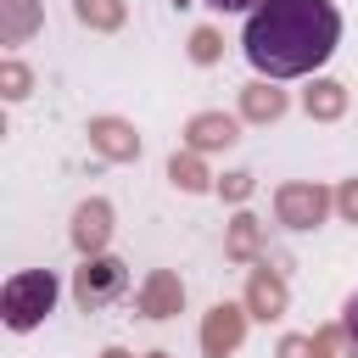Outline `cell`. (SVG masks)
<instances>
[{
    "label": "cell",
    "mask_w": 358,
    "mask_h": 358,
    "mask_svg": "<svg viewBox=\"0 0 358 358\" xmlns=\"http://www.w3.org/2000/svg\"><path fill=\"white\" fill-rule=\"evenodd\" d=\"M173 185H185V190H207V173H201V162L196 157H173Z\"/></svg>",
    "instance_id": "cell-15"
},
{
    "label": "cell",
    "mask_w": 358,
    "mask_h": 358,
    "mask_svg": "<svg viewBox=\"0 0 358 358\" xmlns=\"http://www.w3.org/2000/svg\"><path fill=\"white\" fill-rule=\"evenodd\" d=\"M280 302H285V291H280V280H268V274H257L252 280V308L268 319V313H280Z\"/></svg>",
    "instance_id": "cell-13"
},
{
    "label": "cell",
    "mask_w": 358,
    "mask_h": 358,
    "mask_svg": "<svg viewBox=\"0 0 358 358\" xmlns=\"http://www.w3.org/2000/svg\"><path fill=\"white\" fill-rule=\"evenodd\" d=\"M129 285V268L117 263V257H84V268H78V280H73V296H78V308L90 313V308H106L117 291Z\"/></svg>",
    "instance_id": "cell-3"
},
{
    "label": "cell",
    "mask_w": 358,
    "mask_h": 358,
    "mask_svg": "<svg viewBox=\"0 0 358 358\" xmlns=\"http://www.w3.org/2000/svg\"><path fill=\"white\" fill-rule=\"evenodd\" d=\"M213 11H241V6H252V0H207Z\"/></svg>",
    "instance_id": "cell-22"
},
{
    "label": "cell",
    "mask_w": 358,
    "mask_h": 358,
    "mask_svg": "<svg viewBox=\"0 0 358 358\" xmlns=\"http://www.w3.org/2000/svg\"><path fill=\"white\" fill-rule=\"evenodd\" d=\"M341 101H347L341 84H313V90H308V112H313V117H336Z\"/></svg>",
    "instance_id": "cell-12"
},
{
    "label": "cell",
    "mask_w": 358,
    "mask_h": 358,
    "mask_svg": "<svg viewBox=\"0 0 358 358\" xmlns=\"http://www.w3.org/2000/svg\"><path fill=\"white\" fill-rule=\"evenodd\" d=\"M341 213H347V218H352V224H358V179H352V185H347V190H341Z\"/></svg>",
    "instance_id": "cell-19"
},
{
    "label": "cell",
    "mask_w": 358,
    "mask_h": 358,
    "mask_svg": "<svg viewBox=\"0 0 358 358\" xmlns=\"http://www.w3.org/2000/svg\"><path fill=\"white\" fill-rule=\"evenodd\" d=\"M229 252H235V257L252 252V218H235V241H229Z\"/></svg>",
    "instance_id": "cell-18"
},
{
    "label": "cell",
    "mask_w": 358,
    "mask_h": 358,
    "mask_svg": "<svg viewBox=\"0 0 358 358\" xmlns=\"http://www.w3.org/2000/svg\"><path fill=\"white\" fill-rule=\"evenodd\" d=\"M50 308H56V274L50 268H22L0 291V313H6L11 330H34Z\"/></svg>",
    "instance_id": "cell-2"
},
{
    "label": "cell",
    "mask_w": 358,
    "mask_h": 358,
    "mask_svg": "<svg viewBox=\"0 0 358 358\" xmlns=\"http://www.w3.org/2000/svg\"><path fill=\"white\" fill-rule=\"evenodd\" d=\"M341 45V11L330 0H257L241 28V50L263 78H302Z\"/></svg>",
    "instance_id": "cell-1"
},
{
    "label": "cell",
    "mask_w": 358,
    "mask_h": 358,
    "mask_svg": "<svg viewBox=\"0 0 358 358\" xmlns=\"http://www.w3.org/2000/svg\"><path fill=\"white\" fill-rule=\"evenodd\" d=\"M90 140H95V151H106V157H134V151H140V140H134L129 123H117V117H95V123H90Z\"/></svg>",
    "instance_id": "cell-7"
},
{
    "label": "cell",
    "mask_w": 358,
    "mask_h": 358,
    "mask_svg": "<svg viewBox=\"0 0 358 358\" xmlns=\"http://www.w3.org/2000/svg\"><path fill=\"white\" fill-rule=\"evenodd\" d=\"M347 336H352V347H358V296L347 302Z\"/></svg>",
    "instance_id": "cell-21"
},
{
    "label": "cell",
    "mask_w": 358,
    "mask_h": 358,
    "mask_svg": "<svg viewBox=\"0 0 358 358\" xmlns=\"http://www.w3.org/2000/svg\"><path fill=\"white\" fill-rule=\"evenodd\" d=\"M106 358H129V352H106Z\"/></svg>",
    "instance_id": "cell-23"
},
{
    "label": "cell",
    "mask_w": 358,
    "mask_h": 358,
    "mask_svg": "<svg viewBox=\"0 0 358 358\" xmlns=\"http://www.w3.org/2000/svg\"><path fill=\"white\" fill-rule=\"evenodd\" d=\"M179 302H185V285H179L173 274H157V280L145 285V296H140V308H145L151 319H162V313H179Z\"/></svg>",
    "instance_id": "cell-9"
},
{
    "label": "cell",
    "mask_w": 358,
    "mask_h": 358,
    "mask_svg": "<svg viewBox=\"0 0 358 358\" xmlns=\"http://www.w3.org/2000/svg\"><path fill=\"white\" fill-rule=\"evenodd\" d=\"M274 207H280V224H291V229H308V224H319V218H324L330 196H324L319 185H285Z\"/></svg>",
    "instance_id": "cell-4"
},
{
    "label": "cell",
    "mask_w": 358,
    "mask_h": 358,
    "mask_svg": "<svg viewBox=\"0 0 358 358\" xmlns=\"http://www.w3.org/2000/svg\"><path fill=\"white\" fill-rule=\"evenodd\" d=\"M0 84H6L11 101H22V95H28V67H22V62H6V67H0Z\"/></svg>",
    "instance_id": "cell-16"
},
{
    "label": "cell",
    "mask_w": 358,
    "mask_h": 358,
    "mask_svg": "<svg viewBox=\"0 0 358 358\" xmlns=\"http://www.w3.org/2000/svg\"><path fill=\"white\" fill-rule=\"evenodd\" d=\"M229 140H235V123L218 117V112H207V117L190 123V145H196V151H207V145H229Z\"/></svg>",
    "instance_id": "cell-10"
},
{
    "label": "cell",
    "mask_w": 358,
    "mask_h": 358,
    "mask_svg": "<svg viewBox=\"0 0 358 358\" xmlns=\"http://www.w3.org/2000/svg\"><path fill=\"white\" fill-rule=\"evenodd\" d=\"M285 112V95L268 90V84H252L246 90V117H280Z\"/></svg>",
    "instance_id": "cell-11"
},
{
    "label": "cell",
    "mask_w": 358,
    "mask_h": 358,
    "mask_svg": "<svg viewBox=\"0 0 358 358\" xmlns=\"http://www.w3.org/2000/svg\"><path fill=\"white\" fill-rule=\"evenodd\" d=\"M78 17L95 22V28H117L123 22V6L117 0H78Z\"/></svg>",
    "instance_id": "cell-14"
},
{
    "label": "cell",
    "mask_w": 358,
    "mask_h": 358,
    "mask_svg": "<svg viewBox=\"0 0 358 358\" xmlns=\"http://www.w3.org/2000/svg\"><path fill=\"white\" fill-rule=\"evenodd\" d=\"M280 358H324V352H319V341H302V336H291V341L280 347Z\"/></svg>",
    "instance_id": "cell-17"
},
{
    "label": "cell",
    "mask_w": 358,
    "mask_h": 358,
    "mask_svg": "<svg viewBox=\"0 0 358 358\" xmlns=\"http://www.w3.org/2000/svg\"><path fill=\"white\" fill-rule=\"evenodd\" d=\"M106 229H112V207H106V201H84V207L73 213V246H78L84 257H95V252L106 246Z\"/></svg>",
    "instance_id": "cell-5"
},
{
    "label": "cell",
    "mask_w": 358,
    "mask_h": 358,
    "mask_svg": "<svg viewBox=\"0 0 358 358\" xmlns=\"http://www.w3.org/2000/svg\"><path fill=\"white\" fill-rule=\"evenodd\" d=\"M213 50H218V39L213 34H196V62H213Z\"/></svg>",
    "instance_id": "cell-20"
},
{
    "label": "cell",
    "mask_w": 358,
    "mask_h": 358,
    "mask_svg": "<svg viewBox=\"0 0 358 358\" xmlns=\"http://www.w3.org/2000/svg\"><path fill=\"white\" fill-rule=\"evenodd\" d=\"M34 28H39V0H0V39L6 45H22Z\"/></svg>",
    "instance_id": "cell-6"
},
{
    "label": "cell",
    "mask_w": 358,
    "mask_h": 358,
    "mask_svg": "<svg viewBox=\"0 0 358 358\" xmlns=\"http://www.w3.org/2000/svg\"><path fill=\"white\" fill-rule=\"evenodd\" d=\"M235 341H241V313H235V308H213V319H207V330H201V347H207L213 358H224Z\"/></svg>",
    "instance_id": "cell-8"
}]
</instances>
